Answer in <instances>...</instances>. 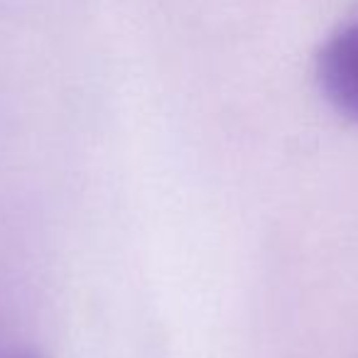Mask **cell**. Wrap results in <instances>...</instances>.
Returning a JSON list of instances; mask_svg holds the SVG:
<instances>
[{
  "label": "cell",
  "instance_id": "cell-1",
  "mask_svg": "<svg viewBox=\"0 0 358 358\" xmlns=\"http://www.w3.org/2000/svg\"><path fill=\"white\" fill-rule=\"evenodd\" d=\"M317 81L331 108L358 123V25L341 27L322 45Z\"/></svg>",
  "mask_w": 358,
  "mask_h": 358
},
{
  "label": "cell",
  "instance_id": "cell-2",
  "mask_svg": "<svg viewBox=\"0 0 358 358\" xmlns=\"http://www.w3.org/2000/svg\"><path fill=\"white\" fill-rule=\"evenodd\" d=\"M0 358H32V356H25V353H0Z\"/></svg>",
  "mask_w": 358,
  "mask_h": 358
}]
</instances>
